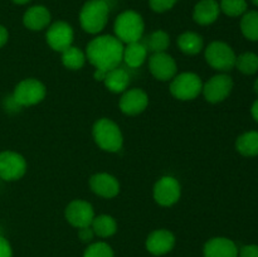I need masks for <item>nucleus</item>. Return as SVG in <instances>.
Wrapping results in <instances>:
<instances>
[{
  "mask_svg": "<svg viewBox=\"0 0 258 257\" xmlns=\"http://www.w3.org/2000/svg\"><path fill=\"white\" fill-rule=\"evenodd\" d=\"M86 54L96 70L108 72L122 62V42L112 35H101L88 43Z\"/></svg>",
  "mask_w": 258,
  "mask_h": 257,
  "instance_id": "1",
  "label": "nucleus"
},
{
  "mask_svg": "<svg viewBox=\"0 0 258 257\" xmlns=\"http://www.w3.org/2000/svg\"><path fill=\"white\" fill-rule=\"evenodd\" d=\"M108 18V5L105 0H90L83 5L80 22L83 30L91 34L100 33L105 28Z\"/></svg>",
  "mask_w": 258,
  "mask_h": 257,
  "instance_id": "2",
  "label": "nucleus"
},
{
  "mask_svg": "<svg viewBox=\"0 0 258 257\" xmlns=\"http://www.w3.org/2000/svg\"><path fill=\"white\" fill-rule=\"evenodd\" d=\"M116 38L123 43H135L143 38L144 20L139 13L126 10L121 13L115 22Z\"/></svg>",
  "mask_w": 258,
  "mask_h": 257,
  "instance_id": "3",
  "label": "nucleus"
},
{
  "mask_svg": "<svg viewBox=\"0 0 258 257\" xmlns=\"http://www.w3.org/2000/svg\"><path fill=\"white\" fill-rule=\"evenodd\" d=\"M93 138L102 150L116 153L122 148L123 138L120 127L110 118H101L93 126Z\"/></svg>",
  "mask_w": 258,
  "mask_h": 257,
  "instance_id": "4",
  "label": "nucleus"
},
{
  "mask_svg": "<svg viewBox=\"0 0 258 257\" xmlns=\"http://www.w3.org/2000/svg\"><path fill=\"white\" fill-rule=\"evenodd\" d=\"M203 83L199 76L191 72H184L174 77L170 85V92L175 98L181 101L194 100L201 95Z\"/></svg>",
  "mask_w": 258,
  "mask_h": 257,
  "instance_id": "5",
  "label": "nucleus"
},
{
  "mask_svg": "<svg viewBox=\"0 0 258 257\" xmlns=\"http://www.w3.org/2000/svg\"><path fill=\"white\" fill-rule=\"evenodd\" d=\"M206 59L217 71H231L236 66V54L224 42H212L206 49Z\"/></svg>",
  "mask_w": 258,
  "mask_h": 257,
  "instance_id": "6",
  "label": "nucleus"
},
{
  "mask_svg": "<svg viewBox=\"0 0 258 257\" xmlns=\"http://www.w3.org/2000/svg\"><path fill=\"white\" fill-rule=\"evenodd\" d=\"M45 97V87L40 81L28 78L18 83L13 95V101L18 106H33Z\"/></svg>",
  "mask_w": 258,
  "mask_h": 257,
  "instance_id": "7",
  "label": "nucleus"
},
{
  "mask_svg": "<svg viewBox=\"0 0 258 257\" xmlns=\"http://www.w3.org/2000/svg\"><path fill=\"white\" fill-rule=\"evenodd\" d=\"M27 170V161L14 151L0 153V178L4 180H18Z\"/></svg>",
  "mask_w": 258,
  "mask_h": 257,
  "instance_id": "8",
  "label": "nucleus"
},
{
  "mask_svg": "<svg viewBox=\"0 0 258 257\" xmlns=\"http://www.w3.org/2000/svg\"><path fill=\"white\" fill-rule=\"evenodd\" d=\"M181 194L180 184L173 176H163L154 186V199L163 207H170L179 201Z\"/></svg>",
  "mask_w": 258,
  "mask_h": 257,
  "instance_id": "9",
  "label": "nucleus"
},
{
  "mask_svg": "<svg viewBox=\"0 0 258 257\" xmlns=\"http://www.w3.org/2000/svg\"><path fill=\"white\" fill-rule=\"evenodd\" d=\"M233 81L227 75H217L212 77L203 86V93L207 101L212 103H218L226 100L232 92Z\"/></svg>",
  "mask_w": 258,
  "mask_h": 257,
  "instance_id": "10",
  "label": "nucleus"
},
{
  "mask_svg": "<svg viewBox=\"0 0 258 257\" xmlns=\"http://www.w3.org/2000/svg\"><path fill=\"white\" fill-rule=\"evenodd\" d=\"M95 218L92 206L86 201H73L66 208V219L76 228L90 227Z\"/></svg>",
  "mask_w": 258,
  "mask_h": 257,
  "instance_id": "11",
  "label": "nucleus"
},
{
  "mask_svg": "<svg viewBox=\"0 0 258 257\" xmlns=\"http://www.w3.org/2000/svg\"><path fill=\"white\" fill-rule=\"evenodd\" d=\"M47 42L52 49L63 52L72 45L73 29L64 22H57L48 29Z\"/></svg>",
  "mask_w": 258,
  "mask_h": 257,
  "instance_id": "12",
  "label": "nucleus"
},
{
  "mask_svg": "<svg viewBox=\"0 0 258 257\" xmlns=\"http://www.w3.org/2000/svg\"><path fill=\"white\" fill-rule=\"evenodd\" d=\"M149 67L154 77L159 81H169L176 75L175 60L165 52L154 53L149 60Z\"/></svg>",
  "mask_w": 258,
  "mask_h": 257,
  "instance_id": "13",
  "label": "nucleus"
},
{
  "mask_svg": "<svg viewBox=\"0 0 258 257\" xmlns=\"http://www.w3.org/2000/svg\"><path fill=\"white\" fill-rule=\"evenodd\" d=\"M149 97L145 91L133 88L126 91L120 100V108L123 113L130 116L139 115L148 107Z\"/></svg>",
  "mask_w": 258,
  "mask_h": 257,
  "instance_id": "14",
  "label": "nucleus"
},
{
  "mask_svg": "<svg viewBox=\"0 0 258 257\" xmlns=\"http://www.w3.org/2000/svg\"><path fill=\"white\" fill-rule=\"evenodd\" d=\"M175 237L166 229H156L149 234L146 239V249L154 256H161L173 249Z\"/></svg>",
  "mask_w": 258,
  "mask_h": 257,
  "instance_id": "15",
  "label": "nucleus"
},
{
  "mask_svg": "<svg viewBox=\"0 0 258 257\" xmlns=\"http://www.w3.org/2000/svg\"><path fill=\"white\" fill-rule=\"evenodd\" d=\"M90 185L93 193L103 198H113L120 191V184L117 179L107 173L95 174L90 179Z\"/></svg>",
  "mask_w": 258,
  "mask_h": 257,
  "instance_id": "16",
  "label": "nucleus"
},
{
  "mask_svg": "<svg viewBox=\"0 0 258 257\" xmlns=\"http://www.w3.org/2000/svg\"><path fill=\"white\" fill-rule=\"evenodd\" d=\"M204 257H238V248L232 239L216 237L204 246Z\"/></svg>",
  "mask_w": 258,
  "mask_h": 257,
  "instance_id": "17",
  "label": "nucleus"
},
{
  "mask_svg": "<svg viewBox=\"0 0 258 257\" xmlns=\"http://www.w3.org/2000/svg\"><path fill=\"white\" fill-rule=\"evenodd\" d=\"M221 8L216 0H202L194 8L193 18L198 24L209 25L219 17Z\"/></svg>",
  "mask_w": 258,
  "mask_h": 257,
  "instance_id": "18",
  "label": "nucleus"
},
{
  "mask_svg": "<svg viewBox=\"0 0 258 257\" xmlns=\"http://www.w3.org/2000/svg\"><path fill=\"white\" fill-rule=\"evenodd\" d=\"M24 25L30 30H42L50 22V13L42 5H35L25 12L23 18Z\"/></svg>",
  "mask_w": 258,
  "mask_h": 257,
  "instance_id": "19",
  "label": "nucleus"
},
{
  "mask_svg": "<svg viewBox=\"0 0 258 257\" xmlns=\"http://www.w3.org/2000/svg\"><path fill=\"white\" fill-rule=\"evenodd\" d=\"M103 82L111 92L120 93L127 88L128 83H130V76L123 68L116 67L106 73Z\"/></svg>",
  "mask_w": 258,
  "mask_h": 257,
  "instance_id": "20",
  "label": "nucleus"
},
{
  "mask_svg": "<svg viewBox=\"0 0 258 257\" xmlns=\"http://www.w3.org/2000/svg\"><path fill=\"white\" fill-rule=\"evenodd\" d=\"M146 57H148V49L140 40L135 43H128L127 47H123L122 60H125L126 65L130 67H140L145 62Z\"/></svg>",
  "mask_w": 258,
  "mask_h": 257,
  "instance_id": "21",
  "label": "nucleus"
},
{
  "mask_svg": "<svg viewBox=\"0 0 258 257\" xmlns=\"http://www.w3.org/2000/svg\"><path fill=\"white\" fill-rule=\"evenodd\" d=\"M91 228L93 229L95 234H97L98 237H111L116 233L117 231V223H116L115 219L111 216L107 214H102V216L95 217L91 223Z\"/></svg>",
  "mask_w": 258,
  "mask_h": 257,
  "instance_id": "22",
  "label": "nucleus"
},
{
  "mask_svg": "<svg viewBox=\"0 0 258 257\" xmlns=\"http://www.w3.org/2000/svg\"><path fill=\"white\" fill-rule=\"evenodd\" d=\"M236 148L244 156L258 155V131H248L239 136L236 141Z\"/></svg>",
  "mask_w": 258,
  "mask_h": 257,
  "instance_id": "23",
  "label": "nucleus"
},
{
  "mask_svg": "<svg viewBox=\"0 0 258 257\" xmlns=\"http://www.w3.org/2000/svg\"><path fill=\"white\" fill-rule=\"evenodd\" d=\"M178 45L185 54H198L203 48V39L194 32H185L178 38Z\"/></svg>",
  "mask_w": 258,
  "mask_h": 257,
  "instance_id": "24",
  "label": "nucleus"
},
{
  "mask_svg": "<svg viewBox=\"0 0 258 257\" xmlns=\"http://www.w3.org/2000/svg\"><path fill=\"white\" fill-rule=\"evenodd\" d=\"M144 44H145L146 49L154 53L165 52L170 44V38L164 30H156L146 38Z\"/></svg>",
  "mask_w": 258,
  "mask_h": 257,
  "instance_id": "25",
  "label": "nucleus"
},
{
  "mask_svg": "<svg viewBox=\"0 0 258 257\" xmlns=\"http://www.w3.org/2000/svg\"><path fill=\"white\" fill-rule=\"evenodd\" d=\"M62 62L70 70H80L85 66L86 55L77 47L71 45L70 48L62 52Z\"/></svg>",
  "mask_w": 258,
  "mask_h": 257,
  "instance_id": "26",
  "label": "nucleus"
},
{
  "mask_svg": "<svg viewBox=\"0 0 258 257\" xmlns=\"http://www.w3.org/2000/svg\"><path fill=\"white\" fill-rule=\"evenodd\" d=\"M241 30L249 40H258V12H248L241 20Z\"/></svg>",
  "mask_w": 258,
  "mask_h": 257,
  "instance_id": "27",
  "label": "nucleus"
},
{
  "mask_svg": "<svg viewBox=\"0 0 258 257\" xmlns=\"http://www.w3.org/2000/svg\"><path fill=\"white\" fill-rule=\"evenodd\" d=\"M236 67L244 75H253L258 71V55L247 52L237 57Z\"/></svg>",
  "mask_w": 258,
  "mask_h": 257,
  "instance_id": "28",
  "label": "nucleus"
},
{
  "mask_svg": "<svg viewBox=\"0 0 258 257\" xmlns=\"http://www.w3.org/2000/svg\"><path fill=\"white\" fill-rule=\"evenodd\" d=\"M219 8L228 17H239L247 10V3L246 0H222Z\"/></svg>",
  "mask_w": 258,
  "mask_h": 257,
  "instance_id": "29",
  "label": "nucleus"
},
{
  "mask_svg": "<svg viewBox=\"0 0 258 257\" xmlns=\"http://www.w3.org/2000/svg\"><path fill=\"white\" fill-rule=\"evenodd\" d=\"M83 257H113V251L105 242H96L86 248Z\"/></svg>",
  "mask_w": 258,
  "mask_h": 257,
  "instance_id": "30",
  "label": "nucleus"
},
{
  "mask_svg": "<svg viewBox=\"0 0 258 257\" xmlns=\"http://www.w3.org/2000/svg\"><path fill=\"white\" fill-rule=\"evenodd\" d=\"M176 2L178 0H149L151 9L156 13H164L171 9Z\"/></svg>",
  "mask_w": 258,
  "mask_h": 257,
  "instance_id": "31",
  "label": "nucleus"
},
{
  "mask_svg": "<svg viewBox=\"0 0 258 257\" xmlns=\"http://www.w3.org/2000/svg\"><path fill=\"white\" fill-rule=\"evenodd\" d=\"M239 257H258L257 244H247L238 251Z\"/></svg>",
  "mask_w": 258,
  "mask_h": 257,
  "instance_id": "32",
  "label": "nucleus"
},
{
  "mask_svg": "<svg viewBox=\"0 0 258 257\" xmlns=\"http://www.w3.org/2000/svg\"><path fill=\"white\" fill-rule=\"evenodd\" d=\"M0 257H13V251L8 239L0 236Z\"/></svg>",
  "mask_w": 258,
  "mask_h": 257,
  "instance_id": "33",
  "label": "nucleus"
},
{
  "mask_svg": "<svg viewBox=\"0 0 258 257\" xmlns=\"http://www.w3.org/2000/svg\"><path fill=\"white\" fill-rule=\"evenodd\" d=\"M80 231H78V237L81 238V241L83 242H90L91 239L93 238V236H95V232H93V229L90 227H83V228H78Z\"/></svg>",
  "mask_w": 258,
  "mask_h": 257,
  "instance_id": "34",
  "label": "nucleus"
},
{
  "mask_svg": "<svg viewBox=\"0 0 258 257\" xmlns=\"http://www.w3.org/2000/svg\"><path fill=\"white\" fill-rule=\"evenodd\" d=\"M8 42V30L3 25H0V47Z\"/></svg>",
  "mask_w": 258,
  "mask_h": 257,
  "instance_id": "35",
  "label": "nucleus"
},
{
  "mask_svg": "<svg viewBox=\"0 0 258 257\" xmlns=\"http://www.w3.org/2000/svg\"><path fill=\"white\" fill-rule=\"evenodd\" d=\"M251 113H252V117L258 122V100L254 101V103L252 105L251 108Z\"/></svg>",
  "mask_w": 258,
  "mask_h": 257,
  "instance_id": "36",
  "label": "nucleus"
},
{
  "mask_svg": "<svg viewBox=\"0 0 258 257\" xmlns=\"http://www.w3.org/2000/svg\"><path fill=\"white\" fill-rule=\"evenodd\" d=\"M106 73L107 72H105V71H101V70H96V72H95V78L97 81H103L105 80V77H106Z\"/></svg>",
  "mask_w": 258,
  "mask_h": 257,
  "instance_id": "37",
  "label": "nucleus"
},
{
  "mask_svg": "<svg viewBox=\"0 0 258 257\" xmlns=\"http://www.w3.org/2000/svg\"><path fill=\"white\" fill-rule=\"evenodd\" d=\"M14 3H17V4H25V3H28L29 0H13Z\"/></svg>",
  "mask_w": 258,
  "mask_h": 257,
  "instance_id": "38",
  "label": "nucleus"
},
{
  "mask_svg": "<svg viewBox=\"0 0 258 257\" xmlns=\"http://www.w3.org/2000/svg\"><path fill=\"white\" fill-rule=\"evenodd\" d=\"M253 87H254V91H256V92L258 93V78L256 80V82H254V86H253Z\"/></svg>",
  "mask_w": 258,
  "mask_h": 257,
  "instance_id": "39",
  "label": "nucleus"
},
{
  "mask_svg": "<svg viewBox=\"0 0 258 257\" xmlns=\"http://www.w3.org/2000/svg\"><path fill=\"white\" fill-rule=\"evenodd\" d=\"M252 3H253L254 5H257V7H258V0H252Z\"/></svg>",
  "mask_w": 258,
  "mask_h": 257,
  "instance_id": "40",
  "label": "nucleus"
},
{
  "mask_svg": "<svg viewBox=\"0 0 258 257\" xmlns=\"http://www.w3.org/2000/svg\"><path fill=\"white\" fill-rule=\"evenodd\" d=\"M105 2H107V0H105Z\"/></svg>",
  "mask_w": 258,
  "mask_h": 257,
  "instance_id": "41",
  "label": "nucleus"
}]
</instances>
